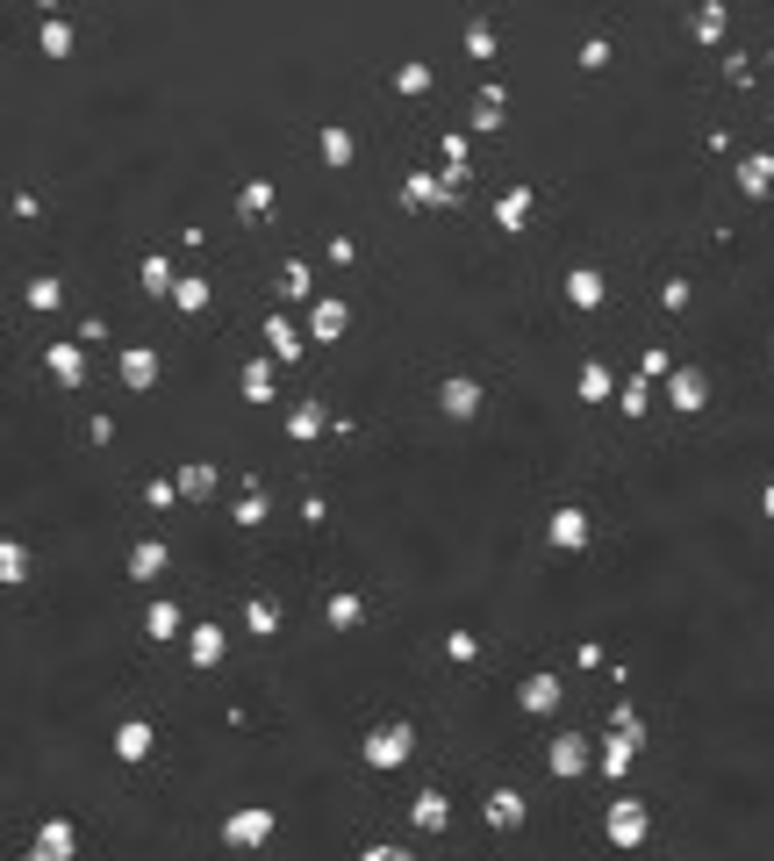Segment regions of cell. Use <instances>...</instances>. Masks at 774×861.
Returning a JSON list of instances; mask_svg holds the SVG:
<instances>
[{
    "instance_id": "cell-1",
    "label": "cell",
    "mask_w": 774,
    "mask_h": 861,
    "mask_svg": "<svg viewBox=\"0 0 774 861\" xmlns=\"http://www.w3.org/2000/svg\"><path fill=\"white\" fill-rule=\"evenodd\" d=\"M416 754V725L409 718H388V725H373V732H366L359 740V761L373 775H388V768H402V761Z\"/></svg>"
},
{
    "instance_id": "cell-2",
    "label": "cell",
    "mask_w": 774,
    "mask_h": 861,
    "mask_svg": "<svg viewBox=\"0 0 774 861\" xmlns=\"http://www.w3.org/2000/svg\"><path fill=\"white\" fill-rule=\"evenodd\" d=\"M545 546L567 553V560H574V553H588V546H595V517H588L581 502H560V510L545 517Z\"/></svg>"
},
{
    "instance_id": "cell-3",
    "label": "cell",
    "mask_w": 774,
    "mask_h": 861,
    "mask_svg": "<svg viewBox=\"0 0 774 861\" xmlns=\"http://www.w3.org/2000/svg\"><path fill=\"white\" fill-rule=\"evenodd\" d=\"M602 840L610 847H646L653 840V811L638 804V797H617V804L602 811Z\"/></svg>"
},
{
    "instance_id": "cell-4",
    "label": "cell",
    "mask_w": 774,
    "mask_h": 861,
    "mask_svg": "<svg viewBox=\"0 0 774 861\" xmlns=\"http://www.w3.org/2000/svg\"><path fill=\"white\" fill-rule=\"evenodd\" d=\"M588 768H595V747H588V732H552V740H545V775H560V783H581Z\"/></svg>"
},
{
    "instance_id": "cell-5",
    "label": "cell",
    "mask_w": 774,
    "mask_h": 861,
    "mask_svg": "<svg viewBox=\"0 0 774 861\" xmlns=\"http://www.w3.org/2000/svg\"><path fill=\"white\" fill-rule=\"evenodd\" d=\"M280 833V818L266 804H244V811H230L223 818V847H266Z\"/></svg>"
},
{
    "instance_id": "cell-6",
    "label": "cell",
    "mask_w": 774,
    "mask_h": 861,
    "mask_svg": "<svg viewBox=\"0 0 774 861\" xmlns=\"http://www.w3.org/2000/svg\"><path fill=\"white\" fill-rule=\"evenodd\" d=\"M481 402H488V388L474 374H445L438 380V410L452 416V424H466V416H481Z\"/></svg>"
},
{
    "instance_id": "cell-7",
    "label": "cell",
    "mask_w": 774,
    "mask_h": 861,
    "mask_svg": "<svg viewBox=\"0 0 774 861\" xmlns=\"http://www.w3.org/2000/svg\"><path fill=\"white\" fill-rule=\"evenodd\" d=\"M72 854H79V826L72 818H44L29 833V861H72Z\"/></svg>"
},
{
    "instance_id": "cell-8",
    "label": "cell",
    "mask_w": 774,
    "mask_h": 861,
    "mask_svg": "<svg viewBox=\"0 0 774 861\" xmlns=\"http://www.w3.org/2000/svg\"><path fill=\"white\" fill-rule=\"evenodd\" d=\"M344 330H352V302H337V294H316V302H309V338H316V344H337Z\"/></svg>"
},
{
    "instance_id": "cell-9",
    "label": "cell",
    "mask_w": 774,
    "mask_h": 861,
    "mask_svg": "<svg viewBox=\"0 0 774 861\" xmlns=\"http://www.w3.org/2000/svg\"><path fill=\"white\" fill-rule=\"evenodd\" d=\"M667 402H674L681 416L710 410V374H696V366H674V374H667Z\"/></svg>"
},
{
    "instance_id": "cell-10",
    "label": "cell",
    "mask_w": 774,
    "mask_h": 861,
    "mask_svg": "<svg viewBox=\"0 0 774 861\" xmlns=\"http://www.w3.org/2000/svg\"><path fill=\"white\" fill-rule=\"evenodd\" d=\"M516 704L531 711V718H552V711L567 704V689H560V675H524L516 682Z\"/></svg>"
},
{
    "instance_id": "cell-11",
    "label": "cell",
    "mask_w": 774,
    "mask_h": 861,
    "mask_svg": "<svg viewBox=\"0 0 774 861\" xmlns=\"http://www.w3.org/2000/svg\"><path fill=\"white\" fill-rule=\"evenodd\" d=\"M44 374H51L58 388H79V380H86V344L79 338H58L51 352H44Z\"/></svg>"
},
{
    "instance_id": "cell-12",
    "label": "cell",
    "mask_w": 774,
    "mask_h": 861,
    "mask_svg": "<svg viewBox=\"0 0 774 861\" xmlns=\"http://www.w3.org/2000/svg\"><path fill=\"white\" fill-rule=\"evenodd\" d=\"M115 380H122V388H137V396H144V388H158V352H151V344H122Z\"/></svg>"
},
{
    "instance_id": "cell-13",
    "label": "cell",
    "mask_w": 774,
    "mask_h": 861,
    "mask_svg": "<svg viewBox=\"0 0 774 861\" xmlns=\"http://www.w3.org/2000/svg\"><path fill=\"white\" fill-rule=\"evenodd\" d=\"M452 194L459 187H445V172H409L402 180V208H452Z\"/></svg>"
},
{
    "instance_id": "cell-14",
    "label": "cell",
    "mask_w": 774,
    "mask_h": 861,
    "mask_svg": "<svg viewBox=\"0 0 774 861\" xmlns=\"http://www.w3.org/2000/svg\"><path fill=\"white\" fill-rule=\"evenodd\" d=\"M237 396L251 402V410H266V402L280 396V366H273V360H251V366L237 374Z\"/></svg>"
},
{
    "instance_id": "cell-15",
    "label": "cell",
    "mask_w": 774,
    "mask_h": 861,
    "mask_svg": "<svg viewBox=\"0 0 774 861\" xmlns=\"http://www.w3.org/2000/svg\"><path fill=\"white\" fill-rule=\"evenodd\" d=\"M223 654H230V639H223V624H194V632H187V660H194V668H223Z\"/></svg>"
},
{
    "instance_id": "cell-16",
    "label": "cell",
    "mask_w": 774,
    "mask_h": 861,
    "mask_svg": "<svg viewBox=\"0 0 774 861\" xmlns=\"http://www.w3.org/2000/svg\"><path fill=\"white\" fill-rule=\"evenodd\" d=\"M739 194L746 202H767L774 194V151H746L739 158Z\"/></svg>"
},
{
    "instance_id": "cell-17",
    "label": "cell",
    "mask_w": 774,
    "mask_h": 861,
    "mask_svg": "<svg viewBox=\"0 0 774 861\" xmlns=\"http://www.w3.org/2000/svg\"><path fill=\"white\" fill-rule=\"evenodd\" d=\"M574 396H581L588 410H602V402H617V374H610L602 360H588L581 374H574Z\"/></svg>"
},
{
    "instance_id": "cell-18",
    "label": "cell",
    "mask_w": 774,
    "mask_h": 861,
    "mask_svg": "<svg viewBox=\"0 0 774 861\" xmlns=\"http://www.w3.org/2000/svg\"><path fill=\"white\" fill-rule=\"evenodd\" d=\"M165 560H172V546H165V538H137L122 568H130V582H158V574H165Z\"/></svg>"
},
{
    "instance_id": "cell-19",
    "label": "cell",
    "mask_w": 774,
    "mask_h": 861,
    "mask_svg": "<svg viewBox=\"0 0 774 861\" xmlns=\"http://www.w3.org/2000/svg\"><path fill=\"white\" fill-rule=\"evenodd\" d=\"M316 158L344 172V166H352V158H359V137H352L344 122H323V130H316Z\"/></svg>"
},
{
    "instance_id": "cell-20",
    "label": "cell",
    "mask_w": 774,
    "mask_h": 861,
    "mask_svg": "<svg viewBox=\"0 0 774 861\" xmlns=\"http://www.w3.org/2000/svg\"><path fill=\"white\" fill-rule=\"evenodd\" d=\"M409 826H416V833H445V826H452V797H445V790H416Z\"/></svg>"
},
{
    "instance_id": "cell-21",
    "label": "cell",
    "mask_w": 774,
    "mask_h": 861,
    "mask_svg": "<svg viewBox=\"0 0 774 861\" xmlns=\"http://www.w3.org/2000/svg\"><path fill=\"white\" fill-rule=\"evenodd\" d=\"M151 747H158L151 718H122V725H115V754H122V761H151Z\"/></svg>"
},
{
    "instance_id": "cell-22",
    "label": "cell",
    "mask_w": 774,
    "mask_h": 861,
    "mask_svg": "<svg viewBox=\"0 0 774 861\" xmlns=\"http://www.w3.org/2000/svg\"><path fill=\"white\" fill-rule=\"evenodd\" d=\"M187 632V610H180V603H151V610H144V639H151V646H165V639H180Z\"/></svg>"
},
{
    "instance_id": "cell-23",
    "label": "cell",
    "mask_w": 774,
    "mask_h": 861,
    "mask_svg": "<svg viewBox=\"0 0 774 861\" xmlns=\"http://www.w3.org/2000/svg\"><path fill=\"white\" fill-rule=\"evenodd\" d=\"M330 424H337V416H323V402H302V410H287V438H294V446H316Z\"/></svg>"
},
{
    "instance_id": "cell-24",
    "label": "cell",
    "mask_w": 774,
    "mask_h": 861,
    "mask_svg": "<svg viewBox=\"0 0 774 861\" xmlns=\"http://www.w3.org/2000/svg\"><path fill=\"white\" fill-rule=\"evenodd\" d=\"M602 294H610V280H602L595 266H574L567 274V302L574 310H602Z\"/></svg>"
},
{
    "instance_id": "cell-25",
    "label": "cell",
    "mask_w": 774,
    "mask_h": 861,
    "mask_svg": "<svg viewBox=\"0 0 774 861\" xmlns=\"http://www.w3.org/2000/svg\"><path fill=\"white\" fill-rule=\"evenodd\" d=\"M481 818H488L495 833H516V826H524V797H516V790H488Z\"/></svg>"
},
{
    "instance_id": "cell-26",
    "label": "cell",
    "mask_w": 774,
    "mask_h": 861,
    "mask_svg": "<svg viewBox=\"0 0 774 861\" xmlns=\"http://www.w3.org/2000/svg\"><path fill=\"white\" fill-rule=\"evenodd\" d=\"M216 488H223V474H216V466H208V460L180 466V496H187V502H208V496H216Z\"/></svg>"
},
{
    "instance_id": "cell-27",
    "label": "cell",
    "mask_w": 774,
    "mask_h": 861,
    "mask_svg": "<svg viewBox=\"0 0 774 861\" xmlns=\"http://www.w3.org/2000/svg\"><path fill=\"white\" fill-rule=\"evenodd\" d=\"M323 618L337 624V632H359V624H366V596H352V589H337V596L323 603Z\"/></svg>"
},
{
    "instance_id": "cell-28",
    "label": "cell",
    "mask_w": 774,
    "mask_h": 861,
    "mask_svg": "<svg viewBox=\"0 0 774 861\" xmlns=\"http://www.w3.org/2000/svg\"><path fill=\"white\" fill-rule=\"evenodd\" d=\"M531 202H538L531 187H509V194L495 202V230H524V223H531Z\"/></svg>"
},
{
    "instance_id": "cell-29",
    "label": "cell",
    "mask_w": 774,
    "mask_h": 861,
    "mask_svg": "<svg viewBox=\"0 0 774 861\" xmlns=\"http://www.w3.org/2000/svg\"><path fill=\"white\" fill-rule=\"evenodd\" d=\"M266 344H273V360H280V366L302 360V330H294L287 316H266Z\"/></svg>"
},
{
    "instance_id": "cell-30",
    "label": "cell",
    "mask_w": 774,
    "mask_h": 861,
    "mask_svg": "<svg viewBox=\"0 0 774 861\" xmlns=\"http://www.w3.org/2000/svg\"><path fill=\"white\" fill-rule=\"evenodd\" d=\"M22 302H29L36 316H51V310H65V280H51V274H36L29 288H22Z\"/></svg>"
},
{
    "instance_id": "cell-31",
    "label": "cell",
    "mask_w": 774,
    "mask_h": 861,
    "mask_svg": "<svg viewBox=\"0 0 774 861\" xmlns=\"http://www.w3.org/2000/svg\"><path fill=\"white\" fill-rule=\"evenodd\" d=\"M244 632H251V639H273L280 632V603L273 596H251V603H244Z\"/></svg>"
},
{
    "instance_id": "cell-32",
    "label": "cell",
    "mask_w": 774,
    "mask_h": 861,
    "mask_svg": "<svg viewBox=\"0 0 774 861\" xmlns=\"http://www.w3.org/2000/svg\"><path fill=\"white\" fill-rule=\"evenodd\" d=\"M36 44H44V58H72L79 51V29H72V22H44V29H36Z\"/></svg>"
},
{
    "instance_id": "cell-33",
    "label": "cell",
    "mask_w": 774,
    "mask_h": 861,
    "mask_svg": "<svg viewBox=\"0 0 774 861\" xmlns=\"http://www.w3.org/2000/svg\"><path fill=\"white\" fill-rule=\"evenodd\" d=\"M230 517H237L244 532H258V524H266V517H273V496H266V488L251 482V496H237V502H230Z\"/></svg>"
},
{
    "instance_id": "cell-34",
    "label": "cell",
    "mask_w": 774,
    "mask_h": 861,
    "mask_svg": "<svg viewBox=\"0 0 774 861\" xmlns=\"http://www.w3.org/2000/svg\"><path fill=\"white\" fill-rule=\"evenodd\" d=\"M172 288H180L172 258H165V252H144V294H165V302H172Z\"/></svg>"
},
{
    "instance_id": "cell-35",
    "label": "cell",
    "mask_w": 774,
    "mask_h": 861,
    "mask_svg": "<svg viewBox=\"0 0 774 861\" xmlns=\"http://www.w3.org/2000/svg\"><path fill=\"white\" fill-rule=\"evenodd\" d=\"M237 216L244 223H266V216H273V180H251V187L237 194Z\"/></svg>"
},
{
    "instance_id": "cell-36",
    "label": "cell",
    "mask_w": 774,
    "mask_h": 861,
    "mask_svg": "<svg viewBox=\"0 0 774 861\" xmlns=\"http://www.w3.org/2000/svg\"><path fill=\"white\" fill-rule=\"evenodd\" d=\"M280 294H287V302H309V294H316L309 258H287V266H280Z\"/></svg>"
},
{
    "instance_id": "cell-37",
    "label": "cell",
    "mask_w": 774,
    "mask_h": 861,
    "mask_svg": "<svg viewBox=\"0 0 774 861\" xmlns=\"http://www.w3.org/2000/svg\"><path fill=\"white\" fill-rule=\"evenodd\" d=\"M724 29H732V15H724V8H696V22H688V36H696V44H724Z\"/></svg>"
},
{
    "instance_id": "cell-38",
    "label": "cell",
    "mask_w": 774,
    "mask_h": 861,
    "mask_svg": "<svg viewBox=\"0 0 774 861\" xmlns=\"http://www.w3.org/2000/svg\"><path fill=\"white\" fill-rule=\"evenodd\" d=\"M172 310H180V316H201V310H208V280H201V274H180V288H172Z\"/></svg>"
},
{
    "instance_id": "cell-39",
    "label": "cell",
    "mask_w": 774,
    "mask_h": 861,
    "mask_svg": "<svg viewBox=\"0 0 774 861\" xmlns=\"http://www.w3.org/2000/svg\"><path fill=\"white\" fill-rule=\"evenodd\" d=\"M631 754H638V747L624 740V732H610V740H602V754H595V775H624V768H631Z\"/></svg>"
},
{
    "instance_id": "cell-40",
    "label": "cell",
    "mask_w": 774,
    "mask_h": 861,
    "mask_svg": "<svg viewBox=\"0 0 774 861\" xmlns=\"http://www.w3.org/2000/svg\"><path fill=\"white\" fill-rule=\"evenodd\" d=\"M0 582H29V546H22V538H0Z\"/></svg>"
},
{
    "instance_id": "cell-41",
    "label": "cell",
    "mask_w": 774,
    "mask_h": 861,
    "mask_svg": "<svg viewBox=\"0 0 774 861\" xmlns=\"http://www.w3.org/2000/svg\"><path fill=\"white\" fill-rule=\"evenodd\" d=\"M474 130H481V137H495V130H502V86H481V101H474Z\"/></svg>"
},
{
    "instance_id": "cell-42",
    "label": "cell",
    "mask_w": 774,
    "mask_h": 861,
    "mask_svg": "<svg viewBox=\"0 0 774 861\" xmlns=\"http://www.w3.org/2000/svg\"><path fill=\"white\" fill-rule=\"evenodd\" d=\"M646 402H653V380H646V374H631V380L617 388V410H624V416H646Z\"/></svg>"
},
{
    "instance_id": "cell-43",
    "label": "cell",
    "mask_w": 774,
    "mask_h": 861,
    "mask_svg": "<svg viewBox=\"0 0 774 861\" xmlns=\"http://www.w3.org/2000/svg\"><path fill=\"white\" fill-rule=\"evenodd\" d=\"M395 94H409V101H416V94H430V65H423V58L395 65Z\"/></svg>"
},
{
    "instance_id": "cell-44",
    "label": "cell",
    "mask_w": 774,
    "mask_h": 861,
    "mask_svg": "<svg viewBox=\"0 0 774 861\" xmlns=\"http://www.w3.org/2000/svg\"><path fill=\"white\" fill-rule=\"evenodd\" d=\"M495 51H502V36L488 29V22H474V29H466V58H481V65H488Z\"/></svg>"
},
{
    "instance_id": "cell-45",
    "label": "cell",
    "mask_w": 774,
    "mask_h": 861,
    "mask_svg": "<svg viewBox=\"0 0 774 861\" xmlns=\"http://www.w3.org/2000/svg\"><path fill=\"white\" fill-rule=\"evenodd\" d=\"M610 732H624L631 747H646V718H638L631 704H617V711H610Z\"/></svg>"
},
{
    "instance_id": "cell-46",
    "label": "cell",
    "mask_w": 774,
    "mask_h": 861,
    "mask_svg": "<svg viewBox=\"0 0 774 861\" xmlns=\"http://www.w3.org/2000/svg\"><path fill=\"white\" fill-rule=\"evenodd\" d=\"M688 302H696V288H688L681 274H674V280H660V310H674V316H681Z\"/></svg>"
},
{
    "instance_id": "cell-47",
    "label": "cell",
    "mask_w": 774,
    "mask_h": 861,
    "mask_svg": "<svg viewBox=\"0 0 774 861\" xmlns=\"http://www.w3.org/2000/svg\"><path fill=\"white\" fill-rule=\"evenodd\" d=\"M445 660H481V639L466 632V624H459V632H445Z\"/></svg>"
},
{
    "instance_id": "cell-48",
    "label": "cell",
    "mask_w": 774,
    "mask_h": 861,
    "mask_svg": "<svg viewBox=\"0 0 774 861\" xmlns=\"http://www.w3.org/2000/svg\"><path fill=\"white\" fill-rule=\"evenodd\" d=\"M144 502H151V510H172V502H180V474H165V482H144Z\"/></svg>"
},
{
    "instance_id": "cell-49",
    "label": "cell",
    "mask_w": 774,
    "mask_h": 861,
    "mask_svg": "<svg viewBox=\"0 0 774 861\" xmlns=\"http://www.w3.org/2000/svg\"><path fill=\"white\" fill-rule=\"evenodd\" d=\"M323 266H359V244H352V238L337 230V238L323 244Z\"/></svg>"
},
{
    "instance_id": "cell-50",
    "label": "cell",
    "mask_w": 774,
    "mask_h": 861,
    "mask_svg": "<svg viewBox=\"0 0 774 861\" xmlns=\"http://www.w3.org/2000/svg\"><path fill=\"white\" fill-rule=\"evenodd\" d=\"M438 151H445V172H459L466 166V130H445V137H438Z\"/></svg>"
},
{
    "instance_id": "cell-51",
    "label": "cell",
    "mask_w": 774,
    "mask_h": 861,
    "mask_svg": "<svg viewBox=\"0 0 774 861\" xmlns=\"http://www.w3.org/2000/svg\"><path fill=\"white\" fill-rule=\"evenodd\" d=\"M581 65H588V72L610 65V36H588V44H581Z\"/></svg>"
},
{
    "instance_id": "cell-52",
    "label": "cell",
    "mask_w": 774,
    "mask_h": 861,
    "mask_svg": "<svg viewBox=\"0 0 774 861\" xmlns=\"http://www.w3.org/2000/svg\"><path fill=\"white\" fill-rule=\"evenodd\" d=\"M638 374H646V380H660V374H674V360L660 352V344H646V360H638Z\"/></svg>"
},
{
    "instance_id": "cell-53",
    "label": "cell",
    "mask_w": 774,
    "mask_h": 861,
    "mask_svg": "<svg viewBox=\"0 0 774 861\" xmlns=\"http://www.w3.org/2000/svg\"><path fill=\"white\" fill-rule=\"evenodd\" d=\"M36 208H44L36 194H8V216H22V223H36Z\"/></svg>"
},
{
    "instance_id": "cell-54",
    "label": "cell",
    "mask_w": 774,
    "mask_h": 861,
    "mask_svg": "<svg viewBox=\"0 0 774 861\" xmlns=\"http://www.w3.org/2000/svg\"><path fill=\"white\" fill-rule=\"evenodd\" d=\"M108 338V316H79V344H101Z\"/></svg>"
},
{
    "instance_id": "cell-55",
    "label": "cell",
    "mask_w": 774,
    "mask_h": 861,
    "mask_svg": "<svg viewBox=\"0 0 774 861\" xmlns=\"http://www.w3.org/2000/svg\"><path fill=\"white\" fill-rule=\"evenodd\" d=\"M760 517H767V524H774V482L760 488Z\"/></svg>"
}]
</instances>
